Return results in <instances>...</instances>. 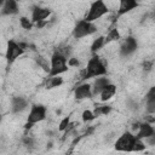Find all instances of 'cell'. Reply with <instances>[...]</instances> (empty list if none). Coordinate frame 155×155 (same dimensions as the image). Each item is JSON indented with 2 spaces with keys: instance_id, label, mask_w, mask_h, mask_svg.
Instances as JSON below:
<instances>
[{
  "instance_id": "19",
  "label": "cell",
  "mask_w": 155,
  "mask_h": 155,
  "mask_svg": "<svg viewBox=\"0 0 155 155\" xmlns=\"http://www.w3.org/2000/svg\"><path fill=\"white\" fill-rule=\"evenodd\" d=\"M105 45V40H104V36L103 35H101V36H97L93 41H92V44H91V52L94 54V53H97L103 46Z\"/></svg>"
},
{
  "instance_id": "28",
  "label": "cell",
  "mask_w": 155,
  "mask_h": 155,
  "mask_svg": "<svg viewBox=\"0 0 155 155\" xmlns=\"http://www.w3.org/2000/svg\"><path fill=\"white\" fill-rule=\"evenodd\" d=\"M79 65V61L78 58H68V67H78Z\"/></svg>"
},
{
  "instance_id": "29",
  "label": "cell",
  "mask_w": 155,
  "mask_h": 155,
  "mask_svg": "<svg viewBox=\"0 0 155 155\" xmlns=\"http://www.w3.org/2000/svg\"><path fill=\"white\" fill-rule=\"evenodd\" d=\"M143 67H144L145 70H150L151 67H153V62H144L143 63Z\"/></svg>"
},
{
  "instance_id": "30",
  "label": "cell",
  "mask_w": 155,
  "mask_h": 155,
  "mask_svg": "<svg viewBox=\"0 0 155 155\" xmlns=\"http://www.w3.org/2000/svg\"><path fill=\"white\" fill-rule=\"evenodd\" d=\"M4 1H5V0H0V7L2 6V4H4Z\"/></svg>"
},
{
  "instance_id": "32",
  "label": "cell",
  "mask_w": 155,
  "mask_h": 155,
  "mask_svg": "<svg viewBox=\"0 0 155 155\" xmlns=\"http://www.w3.org/2000/svg\"><path fill=\"white\" fill-rule=\"evenodd\" d=\"M137 1H138V2H139V1H140V0H137Z\"/></svg>"
},
{
  "instance_id": "12",
  "label": "cell",
  "mask_w": 155,
  "mask_h": 155,
  "mask_svg": "<svg viewBox=\"0 0 155 155\" xmlns=\"http://www.w3.org/2000/svg\"><path fill=\"white\" fill-rule=\"evenodd\" d=\"M0 8H1L0 13L2 16H13L19 12L17 0H5Z\"/></svg>"
},
{
  "instance_id": "17",
  "label": "cell",
  "mask_w": 155,
  "mask_h": 155,
  "mask_svg": "<svg viewBox=\"0 0 155 155\" xmlns=\"http://www.w3.org/2000/svg\"><path fill=\"white\" fill-rule=\"evenodd\" d=\"M63 82H64V80H63V78L61 75H53V76L48 75V78L45 81V87L47 90H52V88H56V87L62 86Z\"/></svg>"
},
{
  "instance_id": "24",
  "label": "cell",
  "mask_w": 155,
  "mask_h": 155,
  "mask_svg": "<svg viewBox=\"0 0 155 155\" xmlns=\"http://www.w3.org/2000/svg\"><path fill=\"white\" fill-rule=\"evenodd\" d=\"M19 24H21V27L23 28V29H31V27H33V22L31 21H29V18H27V17H21L19 18Z\"/></svg>"
},
{
  "instance_id": "26",
  "label": "cell",
  "mask_w": 155,
  "mask_h": 155,
  "mask_svg": "<svg viewBox=\"0 0 155 155\" xmlns=\"http://www.w3.org/2000/svg\"><path fill=\"white\" fill-rule=\"evenodd\" d=\"M69 125H70V119H69V116H65V117H63L61 120V122L58 125V130L59 131H65Z\"/></svg>"
},
{
  "instance_id": "5",
  "label": "cell",
  "mask_w": 155,
  "mask_h": 155,
  "mask_svg": "<svg viewBox=\"0 0 155 155\" xmlns=\"http://www.w3.org/2000/svg\"><path fill=\"white\" fill-rule=\"evenodd\" d=\"M27 48V44L23 42H16L15 40H8L6 44V52L5 58L8 64H12L18 57H21Z\"/></svg>"
},
{
  "instance_id": "23",
  "label": "cell",
  "mask_w": 155,
  "mask_h": 155,
  "mask_svg": "<svg viewBox=\"0 0 155 155\" xmlns=\"http://www.w3.org/2000/svg\"><path fill=\"white\" fill-rule=\"evenodd\" d=\"M57 52H59L61 54H63L65 58H70V56H71V47L70 46H61L59 48H57L56 50Z\"/></svg>"
},
{
  "instance_id": "20",
  "label": "cell",
  "mask_w": 155,
  "mask_h": 155,
  "mask_svg": "<svg viewBox=\"0 0 155 155\" xmlns=\"http://www.w3.org/2000/svg\"><path fill=\"white\" fill-rule=\"evenodd\" d=\"M121 35H120V31L116 29V28H113L108 31V34L104 36V40H105V44H109V42H113V41H117L120 40Z\"/></svg>"
},
{
  "instance_id": "7",
  "label": "cell",
  "mask_w": 155,
  "mask_h": 155,
  "mask_svg": "<svg viewBox=\"0 0 155 155\" xmlns=\"http://www.w3.org/2000/svg\"><path fill=\"white\" fill-rule=\"evenodd\" d=\"M46 113H47V109L42 104H33L30 107L29 113H28L27 122L31 124V125L41 122V121H44L46 119Z\"/></svg>"
},
{
  "instance_id": "18",
  "label": "cell",
  "mask_w": 155,
  "mask_h": 155,
  "mask_svg": "<svg viewBox=\"0 0 155 155\" xmlns=\"http://www.w3.org/2000/svg\"><path fill=\"white\" fill-rule=\"evenodd\" d=\"M145 109L149 114H154L155 113V87H151L149 90V92L147 93V98H145Z\"/></svg>"
},
{
  "instance_id": "2",
  "label": "cell",
  "mask_w": 155,
  "mask_h": 155,
  "mask_svg": "<svg viewBox=\"0 0 155 155\" xmlns=\"http://www.w3.org/2000/svg\"><path fill=\"white\" fill-rule=\"evenodd\" d=\"M68 71V58H65L59 52L54 51L50 58V70L48 75H62Z\"/></svg>"
},
{
  "instance_id": "25",
  "label": "cell",
  "mask_w": 155,
  "mask_h": 155,
  "mask_svg": "<svg viewBox=\"0 0 155 155\" xmlns=\"http://www.w3.org/2000/svg\"><path fill=\"white\" fill-rule=\"evenodd\" d=\"M36 62H38V64L45 70V71H47L48 73V70H50V64H48V61L47 59H45L44 57H36Z\"/></svg>"
},
{
  "instance_id": "6",
  "label": "cell",
  "mask_w": 155,
  "mask_h": 155,
  "mask_svg": "<svg viewBox=\"0 0 155 155\" xmlns=\"http://www.w3.org/2000/svg\"><path fill=\"white\" fill-rule=\"evenodd\" d=\"M134 140H136V136L132 132L126 131L116 139V142L114 144V148L117 151H127V153H130V151H132Z\"/></svg>"
},
{
  "instance_id": "27",
  "label": "cell",
  "mask_w": 155,
  "mask_h": 155,
  "mask_svg": "<svg viewBox=\"0 0 155 155\" xmlns=\"http://www.w3.org/2000/svg\"><path fill=\"white\" fill-rule=\"evenodd\" d=\"M110 107H108V105H104V107H98V108H96L94 109V115L96 116H99V115H102V114H108L109 111H110Z\"/></svg>"
},
{
  "instance_id": "13",
  "label": "cell",
  "mask_w": 155,
  "mask_h": 155,
  "mask_svg": "<svg viewBox=\"0 0 155 155\" xmlns=\"http://www.w3.org/2000/svg\"><path fill=\"white\" fill-rule=\"evenodd\" d=\"M139 6V2L137 0H119V8H117V16L126 15L131 12L132 10L137 8Z\"/></svg>"
},
{
  "instance_id": "4",
  "label": "cell",
  "mask_w": 155,
  "mask_h": 155,
  "mask_svg": "<svg viewBox=\"0 0 155 155\" xmlns=\"http://www.w3.org/2000/svg\"><path fill=\"white\" fill-rule=\"evenodd\" d=\"M97 31V27L94 22H88L86 19H80L75 23L73 28V36L74 39H82L90 36Z\"/></svg>"
},
{
  "instance_id": "9",
  "label": "cell",
  "mask_w": 155,
  "mask_h": 155,
  "mask_svg": "<svg viewBox=\"0 0 155 155\" xmlns=\"http://www.w3.org/2000/svg\"><path fill=\"white\" fill-rule=\"evenodd\" d=\"M93 94H92V88H91V85L87 84V82H82L80 85H78L74 90V97L78 99V101H82V99H88L91 98Z\"/></svg>"
},
{
  "instance_id": "10",
  "label": "cell",
  "mask_w": 155,
  "mask_h": 155,
  "mask_svg": "<svg viewBox=\"0 0 155 155\" xmlns=\"http://www.w3.org/2000/svg\"><path fill=\"white\" fill-rule=\"evenodd\" d=\"M52 13V10L48 7H41V6H35L31 11V18L30 21L33 23L40 22V21H46V18H48Z\"/></svg>"
},
{
  "instance_id": "11",
  "label": "cell",
  "mask_w": 155,
  "mask_h": 155,
  "mask_svg": "<svg viewBox=\"0 0 155 155\" xmlns=\"http://www.w3.org/2000/svg\"><path fill=\"white\" fill-rule=\"evenodd\" d=\"M155 134V130L153 127V125L150 122H142L138 125V128H137V133L134 134L137 138L139 139H147L151 136Z\"/></svg>"
},
{
  "instance_id": "1",
  "label": "cell",
  "mask_w": 155,
  "mask_h": 155,
  "mask_svg": "<svg viewBox=\"0 0 155 155\" xmlns=\"http://www.w3.org/2000/svg\"><path fill=\"white\" fill-rule=\"evenodd\" d=\"M103 75H107V65L103 63L101 57L94 53L88 59L86 68L82 70L81 79L87 80V79H92V78H97V76H103Z\"/></svg>"
},
{
  "instance_id": "15",
  "label": "cell",
  "mask_w": 155,
  "mask_h": 155,
  "mask_svg": "<svg viewBox=\"0 0 155 155\" xmlns=\"http://www.w3.org/2000/svg\"><path fill=\"white\" fill-rule=\"evenodd\" d=\"M109 82H110V81H109V79H108V78H105V75L94 78V81H93V84L91 85L92 94H93V96L99 94V93H101V91H102V90H103V88H104Z\"/></svg>"
},
{
  "instance_id": "14",
  "label": "cell",
  "mask_w": 155,
  "mask_h": 155,
  "mask_svg": "<svg viewBox=\"0 0 155 155\" xmlns=\"http://www.w3.org/2000/svg\"><path fill=\"white\" fill-rule=\"evenodd\" d=\"M28 107V101L23 97H12L11 99V111L13 114L22 113Z\"/></svg>"
},
{
  "instance_id": "31",
  "label": "cell",
  "mask_w": 155,
  "mask_h": 155,
  "mask_svg": "<svg viewBox=\"0 0 155 155\" xmlns=\"http://www.w3.org/2000/svg\"><path fill=\"white\" fill-rule=\"evenodd\" d=\"M1 119H2V116H1V114H0V122H1Z\"/></svg>"
},
{
  "instance_id": "8",
  "label": "cell",
  "mask_w": 155,
  "mask_h": 155,
  "mask_svg": "<svg viewBox=\"0 0 155 155\" xmlns=\"http://www.w3.org/2000/svg\"><path fill=\"white\" fill-rule=\"evenodd\" d=\"M138 48V42L133 36H127L120 45V56L128 57L133 54Z\"/></svg>"
},
{
  "instance_id": "16",
  "label": "cell",
  "mask_w": 155,
  "mask_h": 155,
  "mask_svg": "<svg viewBox=\"0 0 155 155\" xmlns=\"http://www.w3.org/2000/svg\"><path fill=\"white\" fill-rule=\"evenodd\" d=\"M116 93V86L111 82H109L99 93V97H101V101L102 102H107L109 99H111Z\"/></svg>"
},
{
  "instance_id": "3",
  "label": "cell",
  "mask_w": 155,
  "mask_h": 155,
  "mask_svg": "<svg viewBox=\"0 0 155 155\" xmlns=\"http://www.w3.org/2000/svg\"><path fill=\"white\" fill-rule=\"evenodd\" d=\"M108 12H109V7L104 0H94L91 2L84 19H86L88 22H96L99 18H102L103 16H105Z\"/></svg>"
},
{
  "instance_id": "22",
  "label": "cell",
  "mask_w": 155,
  "mask_h": 155,
  "mask_svg": "<svg viewBox=\"0 0 155 155\" xmlns=\"http://www.w3.org/2000/svg\"><path fill=\"white\" fill-rule=\"evenodd\" d=\"M81 119H82V121H84V122H90V121H92V120H94V119H96V115H94V113H93L92 110L86 109V110H84V111H82Z\"/></svg>"
},
{
  "instance_id": "21",
  "label": "cell",
  "mask_w": 155,
  "mask_h": 155,
  "mask_svg": "<svg viewBox=\"0 0 155 155\" xmlns=\"http://www.w3.org/2000/svg\"><path fill=\"white\" fill-rule=\"evenodd\" d=\"M145 143L143 142V139H139L136 137V140L133 143V148H132V151H136V153H139V151H143L145 149Z\"/></svg>"
}]
</instances>
